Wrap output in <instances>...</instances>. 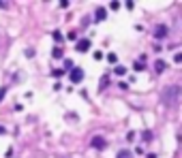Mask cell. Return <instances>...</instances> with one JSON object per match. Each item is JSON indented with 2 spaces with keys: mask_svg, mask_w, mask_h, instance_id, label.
Wrapping results in <instances>:
<instances>
[{
  "mask_svg": "<svg viewBox=\"0 0 182 158\" xmlns=\"http://www.w3.org/2000/svg\"><path fill=\"white\" fill-rule=\"evenodd\" d=\"M180 96H182L180 85H165V90L161 92V103L165 107H176L178 101H180Z\"/></svg>",
  "mask_w": 182,
  "mask_h": 158,
  "instance_id": "obj_1",
  "label": "cell"
},
{
  "mask_svg": "<svg viewBox=\"0 0 182 158\" xmlns=\"http://www.w3.org/2000/svg\"><path fill=\"white\" fill-rule=\"evenodd\" d=\"M90 145H92L94 150H105L107 147V141L101 137V135H97V137H92V141H90Z\"/></svg>",
  "mask_w": 182,
  "mask_h": 158,
  "instance_id": "obj_2",
  "label": "cell"
},
{
  "mask_svg": "<svg viewBox=\"0 0 182 158\" xmlns=\"http://www.w3.org/2000/svg\"><path fill=\"white\" fill-rule=\"evenodd\" d=\"M69 77H71V81H73V83H79V81H84V71L79 69V66H75V69L71 71V75H69Z\"/></svg>",
  "mask_w": 182,
  "mask_h": 158,
  "instance_id": "obj_3",
  "label": "cell"
},
{
  "mask_svg": "<svg viewBox=\"0 0 182 158\" xmlns=\"http://www.w3.org/2000/svg\"><path fill=\"white\" fill-rule=\"evenodd\" d=\"M169 34V30H167V26H163V24H158V26H154V36L156 39H165Z\"/></svg>",
  "mask_w": 182,
  "mask_h": 158,
  "instance_id": "obj_4",
  "label": "cell"
},
{
  "mask_svg": "<svg viewBox=\"0 0 182 158\" xmlns=\"http://www.w3.org/2000/svg\"><path fill=\"white\" fill-rule=\"evenodd\" d=\"M75 49H77L79 54H86V51L90 49V41H88V39H81V41L75 45Z\"/></svg>",
  "mask_w": 182,
  "mask_h": 158,
  "instance_id": "obj_5",
  "label": "cell"
},
{
  "mask_svg": "<svg viewBox=\"0 0 182 158\" xmlns=\"http://www.w3.org/2000/svg\"><path fill=\"white\" fill-rule=\"evenodd\" d=\"M105 17H107V11H105L103 7H99V9L94 11V21H103Z\"/></svg>",
  "mask_w": 182,
  "mask_h": 158,
  "instance_id": "obj_6",
  "label": "cell"
},
{
  "mask_svg": "<svg viewBox=\"0 0 182 158\" xmlns=\"http://www.w3.org/2000/svg\"><path fill=\"white\" fill-rule=\"evenodd\" d=\"M165 66H167V64H165V60H156V62H154V71H156V73H163V71H165Z\"/></svg>",
  "mask_w": 182,
  "mask_h": 158,
  "instance_id": "obj_7",
  "label": "cell"
},
{
  "mask_svg": "<svg viewBox=\"0 0 182 158\" xmlns=\"http://www.w3.org/2000/svg\"><path fill=\"white\" fill-rule=\"evenodd\" d=\"M116 158H133V154H131V150H120L116 154Z\"/></svg>",
  "mask_w": 182,
  "mask_h": 158,
  "instance_id": "obj_8",
  "label": "cell"
},
{
  "mask_svg": "<svg viewBox=\"0 0 182 158\" xmlns=\"http://www.w3.org/2000/svg\"><path fill=\"white\" fill-rule=\"evenodd\" d=\"M52 56H54V58H62V47H58V45H56L54 51H52Z\"/></svg>",
  "mask_w": 182,
  "mask_h": 158,
  "instance_id": "obj_9",
  "label": "cell"
},
{
  "mask_svg": "<svg viewBox=\"0 0 182 158\" xmlns=\"http://www.w3.org/2000/svg\"><path fill=\"white\" fill-rule=\"evenodd\" d=\"M52 36H54V41H56V43H60V41H62V32H60V30H54V34H52Z\"/></svg>",
  "mask_w": 182,
  "mask_h": 158,
  "instance_id": "obj_10",
  "label": "cell"
},
{
  "mask_svg": "<svg viewBox=\"0 0 182 158\" xmlns=\"http://www.w3.org/2000/svg\"><path fill=\"white\" fill-rule=\"evenodd\" d=\"M64 69H66V71H73V69H75V66H73V60H64Z\"/></svg>",
  "mask_w": 182,
  "mask_h": 158,
  "instance_id": "obj_11",
  "label": "cell"
},
{
  "mask_svg": "<svg viewBox=\"0 0 182 158\" xmlns=\"http://www.w3.org/2000/svg\"><path fill=\"white\" fill-rule=\"evenodd\" d=\"M142 137H144V141H150V139H152V132H150V130H144Z\"/></svg>",
  "mask_w": 182,
  "mask_h": 158,
  "instance_id": "obj_12",
  "label": "cell"
},
{
  "mask_svg": "<svg viewBox=\"0 0 182 158\" xmlns=\"http://www.w3.org/2000/svg\"><path fill=\"white\" fill-rule=\"evenodd\" d=\"M113 73H116V75H124L126 69H124V66H116V71H113Z\"/></svg>",
  "mask_w": 182,
  "mask_h": 158,
  "instance_id": "obj_13",
  "label": "cell"
},
{
  "mask_svg": "<svg viewBox=\"0 0 182 158\" xmlns=\"http://www.w3.org/2000/svg\"><path fill=\"white\" fill-rule=\"evenodd\" d=\"M107 60L113 64V62H118V56H116V54H107Z\"/></svg>",
  "mask_w": 182,
  "mask_h": 158,
  "instance_id": "obj_14",
  "label": "cell"
},
{
  "mask_svg": "<svg viewBox=\"0 0 182 158\" xmlns=\"http://www.w3.org/2000/svg\"><path fill=\"white\" fill-rule=\"evenodd\" d=\"M144 69H146L144 62H135V71H144Z\"/></svg>",
  "mask_w": 182,
  "mask_h": 158,
  "instance_id": "obj_15",
  "label": "cell"
},
{
  "mask_svg": "<svg viewBox=\"0 0 182 158\" xmlns=\"http://www.w3.org/2000/svg\"><path fill=\"white\" fill-rule=\"evenodd\" d=\"M107 83H109V77H107V75H105V77H103V79H101V90H103V88H107Z\"/></svg>",
  "mask_w": 182,
  "mask_h": 158,
  "instance_id": "obj_16",
  "label": "cell"
},
{
  "mask_svg": "<svg viewBox=\"0 0 182 158\" xmlns=\"http://www.w3.org/2000/svg\"><path fill=\"white\" fill-rule=\"evenodd\" d=\"M174 62H176V64H182V54H176V56H174Z\"/></svg>",
  "mask_w": 182,
  "mask_h": 158,
  "instance_id": "obj_17",
  "label": "cell"
},
{
  "mask_svg": "<svg viewBox=\"0 0 182 158\" xmlns=\"http://www.w3.org/2000/svg\"><path fill=\"white\" fill-rule=\"evenodd\" d=\"M5 94H7V88H0V103L5 101Z\"/></svg>",
  "mask_w": 182,
  "mask_h": 158,
  "instance_id": "obj_18",
  "label": "cell"
},
{
  "mask_svg": "<svg viewBox=\"0 0 182 158\" xmlns=\"http://www.w3.org/2000/svg\"><path fill=\"white\" fill-rule=\"evenodd\" d=\"M94 60H103V54L101 51H94Z\"/></svg>",
  "mask_w": 182,
  "mask_h": 158,
  "instance_id": "obj_19",
  "label": "cell"
},
{
  "mask_svg": "<svg viewBox=\"0 0 182 158\" xmlns=\"http://www.w3.org/2000/svg\"><path fill=\"white\" fill-rule=\"evenodd\" d=\"M0 9H9V5H7V2H2V0H0Z\"/></svg>",
  "mask_w": 182,
  "mask_h": 158,
  "instance_id": "obj_20",
  "label": "cell"
},
{
  "mask_svg": "<svg viewBox=\"0 0 182 158\" xmlns=\"http://www.w3.org/2000/svg\"><path fill=\"white\" fill-rule=\"evenodd\" d=\"M7 130H5V126H0V135H5Z\"/></svg>",
  "mask_w": 182,
  "mask_h": 158,
  "instance_id": "obj_21",
  "label": "cell"
}]
</instances>
